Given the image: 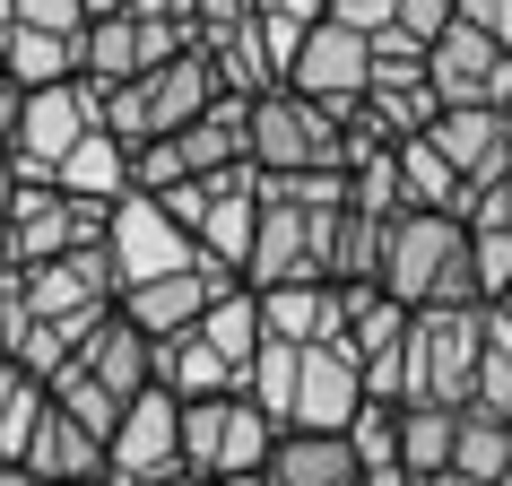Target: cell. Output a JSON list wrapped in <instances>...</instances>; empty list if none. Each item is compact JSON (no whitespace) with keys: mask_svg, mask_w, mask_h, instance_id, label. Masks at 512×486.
I'll use <instances>...</instances> for the list:
<instances>
[{"mask_svg":"<svg viewBox=\"0 0 512 486\" xmlns=\"http://www.w3.org/2000/svg\"><path fill=\"white\" fill-rule=\"evenodd\" d=\"M382 296L400 313H486L478 296V261H469V226L460 217H426V209H400L391 217V243H382Z\"/></svg>","mask_w":512,"mask_h":486,"instance_id":"cell-1","label":"cell"},{"mask_svg":"<svg viewBox=\"0 0 512 486\" xmlns=\"http://www.w3.org/2000/svg\"><path fill=\"white\" fill-rule=\"evenodd\" d=\"M243 157L252 174H348V122L330 105H304L296 87H270V96H252Z\"/></svg>","mask_w":512,"mask_h":486,"instance_id":"cell-2","label":"cell"},{"mask_svg":"<svg viewBox=\"0 0 512 486\" xmlns=\"http://www.w3.org/2000/svg\"><path fill=\"white\" fill-rule=\"evenodd\" d=\"M478 365H486V313H408V400L426 408H469L478 400Z\"/></svg>","mask_w":512,"mask_h":486,"instance_id":"cell-3","label":"cell"},{"mask_svg":"<svg viewBox=\"0 0 512 486\" xmlns=\"http://www.w3.org/2000/svg\"><path fill=\"white\" fill-rule=\"evenodd\" d=\"M278 452V426L261 408L226 391V400H191L183 408V478L200 486H226V478H261Z\"/></svg>","mask_w":512,"mask_h":486,"instance_id":"cell-4","label":"cell"},{"mask_svg":"<svg viewBox=\"0 0 512 486\" xmlns=\"http://www.w3.org/2000/svg\"><path fill=\"white\" fill-rule=\"evenodd\" d=\"M113 209L96 200H70L61 183H18L9 200V270H44L61 252H87V243H105Z\"/></svg>","mask_w":512,"mask_h":486,"instance_id":"cell-5","label":"cell"},{"mask_svg":"<svg viewBox=\"0 0 512 486\" xmlns=\"http://www.w3.org/2000/svg\"><path fill=\"white\" fill-rule=\"evenodd\" d=\"M330 217L339 209H261L243 287L270 296V287H330Z\"/></svg>","mask_w":512,"mask_h":486,"instance_id":"cell-6","label":"cell"},{"mask_svg":"<svg viewBox=\"0 0 512 486\" xmlns=\"http://www.w3.org/2000/svg\"><path fill=\"white\" fill-rule=\"evenodd\" d=\"M174 53H191L183 27H157V18H87L79 35V87H96V96H113V87L148 79V70H165Z\"/></svg>","mask_w":512,"mask_h":486,"instance_id":"cell-7","label":"cell"},{"mask_svg":"<svg viewBox=\"0 0 512 486\" xmlns=\"http://www.w3.org/2000/svg\"><path fill=\"white\" fill-rule=\"evenodd\" d=\"M105 252H113V270H122V296H131V287H148V278L200 270V243H191V226H174V217H165V200H148V191L113 200Z\"/></svg>","mask_w":512,"mask_h":486,"instance_id":"cell-8","label":"cell"},{"mask_svg":"<svg viewBox=\"0 0 512 486\" xmlns=\"http://www.w3.org/2000/svg\"><path fill=\"white\" fill-rule=\"evenodd\" d=\"M174 469H183V400L174 391H139L122 408L113 443H105V478L113 486H157Z\"/></svg>","mask_w":512,"mask_h":486,"instance_id":"cell-9","label":"cell"},{"mask_svg":"<svg viewBox=\"0 0 512 486\" xmlns=\"http://www.w3.org/2000/svg\"><path fill=\"white\" fill-rule=\"evenodd\" d=\"M96 131V87H35L27 113H18V148H9V165H18V183H53L61 157L79 148V139Z\"/></svg>","mask_w":512,"mask_h":486,"instance_id":"cell-10","label":"cell"},{"mask_svg":"<svg viewBox=\"0 0 512 486\" xmlns=\"http://www.w3.org/2000/svg\"><path fill=\"white\" fill-rule=\"evenodd\" d=\"M252 235H261V183H252V165L209 174V183H200V209H191V243H200V261L226 270V278H243Z\"/></svg>","mask_w":512,"mask_h":486,"instance_id":"cell-11","label":"cell"},{"mask_svg":"<svg viewBox=\"0 0 512 486\" xmlns=\"http://www.w3.org/2000/svg\"><path fill=\"white\" fill-rule=\"evenodd\" d=\"M426 87H434V105H443V113H460V105H495V113H504L512 53H495L478 27H460V18H452V35L426 53Z\"/></svg>","mask_w":512,"mask_h":486,"instance_id":"cell-12","label":"cell"},{"mask_svg":"<svg viewBox=\"0 0 512 486\" xmlns=\"http://www.w3.org/2000/svg\"><path fill=\"white\" fill-rule=\"evenodd\" d=\"M79 374L105 391V400H122L131 408L139 391H157V339L113 304V313H96V322L79 330Z\"/></svg>","mask_w":512,"mask_h":486,"instance_id":"cell-13","label":"cell"},{"mask_svg":"<svg viewBox=\"0 0 512 486\" xmlns=\"http://www.w3.org/2000/svg\"><path fill=\"white\" fill-rule=\"evenodd\" d=\"M287 87H296L304 105H330V113H348L356 96L374 87V44L322 18V27L304 35V53H296V70H287Z\"/></svg>","mask_w":512,"mask_h":486,"instance_id":"cell-14","label":"cell"},{"mask_svg":"<svg viewBox=\"0 0 512 486\" xmlns=\"http://www.w3.org/2000/svg\"><path fill=\"white\" fill-rule=\"evenodd\" d=\"M356 408H365V365H356L339 339H330V348H304L287 434H348V426H356Z\"/></svg>","mask_w":512,"mask_h":486,"instance_id":"cell-15","label":"cell"},{"mask_svg":"<svg viewBox=\"0 0 512 486\" xmlns=\"http://www.w3.org/2000/svg\"><path fill=\"white\" fill-rule=\"evenodd\" d=\"M226 287H243V278H226V270H209V261H200V270H174V278H148V287H131V296H122V313H131V322L165 348V339H183V330L209 322V304L226 296Z\"/></svg>","mask_w":512,"mask_h":486,"instance_id":"cell-16","label":"cell"},{"mask_svg":"<svg viewBox=\"0 0 512 486\" xmlns=\"http://www.w3.org/2000/svg\"><path fill=\"white\" fill-rule=\"evenodd\" d=\"M434 148H443V165H452L469 191H486V183H504L512 174V122L495 105H460V113H434Z\"/></svg>","mask_w":512,"mask_h":486,"instance_id":"cell-17","label":"cell"},{"mask_svg":"<svg viewBox=\"0 0 512 486\" xmlns=\"http://www.w3.org/2000/svg\"><path fill=\"white\" fill-rule=\"evenodd\" d=\"M18 469L35 486H96L105 478V434H87L70 408H44L35 434H27V452H18Z\"/></svg>","mask_w":512,"mask_h":486,"instance_id":"cell-18","label":"cell"},{"mask_svg":"<svg viewBox=\"0 0 512 486\" xmlns=\"http://www.w3.org/2000/svg\"><path fill=\"white\" fill-rule=\"evenodd\" d=\"M226 87H217V70H209V53L191 44V53H174L165 70H148L139 79V105H148V139H174V131H191L200 113L217 105Z\"/></svg>","mask_w":512,"mask_h":486,"instance_id":"cell-19","label":"cell"},{"mask_svg":"<svg viewBox=\"0 0 512 486\" xmlns=\"http://www.w3.org/2000/svg\"><path fill=\"white\" fill-rule=\"evenodd\" d=\"M261 330H270L278 348H330V339H348L339 287H270L261 296Z\"/></svg>","mask_w":512,"mask_h":486,"instance_id":"cell-20","label":"cell"},{"mask_svg":"<svg viewBox=\"0 0 512 486\" xmlns=\"http://www.w3.org/2000/svg\"><path fill=\"white\" fill-rule=\"evenodd\" d=\"M261 486H365V469H356L348 434H278Z\"/></svg>","mask_w":512,"mask_h":486,"instance_id":"cell-21","label":"cell"},{"mask_svg":"<svg viewBox=\"0 0 512 486\" xmlns=\"http://www.w3.org/2000/svg\"><path fill=\"white\" fill-rule=\"evenodd\" d=\"M70 200H96V209H113V200H131V148L113 131H87L70 157H61V174H53Z\"/></svg>","mask_w":512,"mask_h":486,"instance_id":"cell-22","label":"cell"},{"mask_svg":"<svg viewBox=\"0 0 512 486\" xmlns=\"http://www.w3.org/2000/svg\"><path fill=\"white\" fill-rule=\"evenodd\" d=\"M157 391H174V400L191 408V400H226V391H243V382H235V365H226L200 330H183V339L157 348Z\"/></svg>","mask_w":512,"mask_h":486,"instance_id":"cell-23","label":"cell"},{"mask_svg":"<svg viewBox=\"0 0 512 486\" xmlns=\"http://www.w3.org/2000/svg\"><path fill=\"white\" fill-rule=\"evenodd\" d=\"M200 53H209V70H217L226 96H270V87H287L278 61H270V44H261V18H243V27H226V35H200Z\"/></svg>","mask_w":512,"mask_h":486,"instance_id":"cell-24","label":"cell"},{"mask_svg":"<svg viewBox=\"0 0 512 486\" xmlns=\"http://www.w3.org/2000/svg\"><path fill=\"white\" fill-rule=\"evenodd\" d=\"M400 200L426 217H469V183H460L434 139H400Z\"/></svg>","mask_w":512,"mask_h":486,"instance_id":"cell-25","label":"cell"},{"mask_svg":"<svg viewBox=\"0 0 512 486\" xmlns=\"http://www.w3.org/2000/svg\"><path fill=\"white\" fill-rule=\"evenodd\" d=\"M382 243H391V217L339 209L330 217V287H382Z\"/></svg>","mask_w":512,"mask_h":486,"instance_id":"cell-26","label":"cell"},{"mask_svg":"<svg viewBox=\"0 0 512 486\" xmlns=\"http://www.w3.org/2000/svg\"><path fill=\"white\" fill-rule=\"evenodd\" d=\"M79 79V35H44V27H9V87H70Z\"/></svg>","mask_w":512,"mask_h":486,"instance_id":"cell-27","label":"cell"},{"mask_svg":"<svg viewBox=\"0 0 512 486\" xmlns=\"http://www.w3.org/2000/svg\"><path fill=\"white\" fill-rule=\"evenodd\" d=\"M200 339H209V348L226 356V365H235V382H243V374H252V356L270 348V330H261V296H252V287H226V296L209 304Z\"/></svg>","mask_w":512,"mask_h":486,"instance_id":"cell-28","label":"cell"},{"mask_svg":"<svg viewBox=\"0 0 512 486\" xmlns=\"http://www.w3.org/2000/svg\"><path fill=\"white\" fill-rule=\"evenodd\" d=\"M452 434H460V408L400 400V469L408 478H443L452 469Z\"/></svg>","mask_w":512,"mask_h":486,"instance_id":"cell-29","label":"cell"},{"mask_svg":"<svg viewBox=\"0 0 512 486\" xmlns=\"http://www.w3.org/2000/svg\"><path fill=\"white\" fill-rule=\"evenodd\" d=\"M452 469H460V478H478V486H495V478L512 469V426L495 417V408H478V400L460 408V434H452Z\"/></svg>","mask_w":512,"mask_h":486,"instance_id":"cell-30","label":"cell"},{"mask_svg":"<svg viewBox=\"0 0 512 486\" xmlns=\"http://www.w3.org/2000/svg\"><path fill=\"white\" fill-rule=\"evenodd\" d=\"M478 408L512 426V304H486V365H478Z\"/></svg>","mask_w":512,"mask_h":486,"instance_id":"cell-31","label":"cell"},{"mask_svg":"<svg viewBox=\"0 0 512 486\" xmlns=\"http://www.w3.org/2000/svg\"><path fill=\"white\" fill-rule=\"evenodd\" d=\"M348 452H356V469H400V400H365L356 408Z\"/></svg>","mask_w":512,"mask_h":486,"instance_id":"cell-32","label":"cell"},{"mask_svg":"<svg viewBox=\"0 0 512 486\" xmlns=\"http://www.w3.org/2000/svg\"><path fill=\"white\" fill-rule=\"evenodd\" d=\"M348 209H365V217H400L408 200H400V148H374L365 165H348Z\"/></svg>","mask_w":512,"mask_h":486,"instance_id":"cell-33","label":"cell"},{"mask_svg":"<svg viewBox=\"0 0 512 486\" xmlns=\"http://www.w3.org/2000/svg\"><path fill=\"white\" fill-rule=\"evenodd\" d=\"M9 18L44 35H87V0H9Z\"/></svg>","mask_w":512,"mask_h":486,"instance_id":"cell-34","label":"cell"},{"mask_svg":"<svg viewBox=\"0 0 512 486\" xmlns=\"http://www.w3.org/2000/svg\"><path fill=\"white\" fill-rule=\"evenodd\" d=\"M452 18H460L452 0H400V18H391V27H400L408 44H426V53H434V44L452 35Z\"/></svg>","mask_w":512,"mask_h":486,"instance_id":"cell-35","label":"cell"},{"mask_svg":"<svg viewBox=\"0 0 512 486\" xmlns=\"http://www.w3.org/2000/svg\"><path fill=\"white\" fill-rule=\"evenodd\" d=\"M469 235H512V174L504 183H486V191H469V217H460Z\"/></svg>","mask_w":512,"mask_h":486,"instance_id":"cell-36","label":"cell"},{"mask_svg":"<svg viewBox=\"0 0 512 486\" xmlns=\"http://www.w3.org/2000/svg\"><path fill=\"white\" fill-rule=\"evenodd\" d=\"M460 27H478L495 53H512V0H460Z\"/></svg>","mask_w":512,"mask_h":486,"instance_id":"cell-37","label":"cell"},{"mask_svg":"<svg viewBox=\"0 0 512 486\" xmlns=\"http://www.w3.org/2000/svg\"><path fill=\"white\" fill-rule=\"evenodd\" d=\"M243 18H261V0H191V35H226Z\"/></svg>","mask_w":512,"mask_h":486,"instance_id":"cell-38","label":"cell"},{"mask_svg":"<svg viewBox=\"0 0 512 486\" xmlns=\"http://www.w3.org/2000/svg\"><path fill=\"white\" fill-rule=\"evenodd\" d=\"M18 113H27V96H18V87L0 79V157H9V148H18Z\"/></svg>","mask_w":512,"mask_h":486,"instance_id":"cell-39","label":"cell"},{"mask_svg":"<svg viewBox=\"0 0 512 486\" xmlns=\"http://www.w3.org/2000/svg\"><path fill=\"white\" fill-rule=\"evenodd\" d=\"M261 9H278V18H296V27H322L330 0H261Z\"/></svg>","mask_w":512,"mask_h":486,"instance_id":"cell-40","label":"cell"},{"mask_svg":"<svg viewBox=\"0 0 512 486\" xmlns=\"http://www.w3.org/2000/svg\"><path fill=\"white\" fill-rule=\"evenodd\" d=\"M9 200H18V165L0 157V217H9Z\"/></svg>","mask_w":512,"mask_h":486,"instance_id":"cell-41","label":"cell"},{"mask_svg":"<svg viewBox=\"0 0 512 486\" xmlns=\"http://www.w3.org/2000/svg\"><path fill=\"white\" fill-rule=\"evenodd\" d=\"M122 9H131V0H87V18H122Z\"/></svg>","mask_w":512,"mask_h":486,"instance_id":"cell-42","label":"cell"},{"mask_svg":"<svg viewBox=\"0 0 512 486\" xmlns=\"http://www.w3.org/2000/svg\"><path fill=\"white\" fill-rule=\"evenodd\" d=\"M0 486H35V478H27V469H18V460H0Z\"/></svg>","mask_w":512,"mask_h":486,"instance_id":"cell-43","label":"cell"},{"mask_svg":"<svg viewBox=\"0 0 512 486\" xmlns=\"http://www.w3.org/2000/svg\"><path fill=\"white\" fill-rule=\"evenodd\" d=\"M0 79H9V35H0Z\"/></svg>","mask_w":512,"mask_h":486,"instance_id":"cell-44","label":"cell"},{"mask_svg":"<svg viewBox=\"0 0 512 486\" xmlns=\"http://www.w3.org/2000/svg\"><path fill=\"white\" fill-rule=\"evenodd\" d=\"M226 486H261V478H226Z\"/></svg>","mask_w":512,"mask_h":486,"instance_id":"cell-45","label":"cell"},{"mask_svg":"<svg viewBox=\"0 0 512 486\" xmlns=\"http://www.w3.org/2000/svg\"><path fill=\"white\" fill-rule=\"evenodd\" d=\"M504 122H512V96H504Z\"/></svg>","mask_w":512,"mask_h":486,"instance_id":"cell-46","label":"cell"},{"mask_svg":"<svg viewBox=\"0 0 512 486\" xmlns=\"http://www.w3.org/2000/svg\"><path fill=\"white\" fill-rule=\"evenodd\" d=\"M495 486H512V469H504V478H495Z\"/></svg>","mask_w":512,"mask_h":486,"instance_id":"cell-47","label":"cell"},{"mask_svg":"<svg viewBox=\"0 0 512 486\" xmlns=\"http://www.w3.org/2000/svg\"><path fill=\"white\" fill-rule=\"evenodd\" d=\"M0 460H9V452H0Z\"/></svg>","mask_w":512,"mask_h":486,"instance_id":"cell-48","label":"cell"},{"mask_svg":"<svg viewBox=\"0 0 512 486\" xmlns=\"http://www.w3.org/2000/svg\"><path fill=\"white\" fill-rule=\"evenodd\" d=\"M452 9H460V0H452Z\"/></svg>","mask_w":512,"mask_h":486,"instance_id":"cell-49","label":"cell"}]
</instances>
